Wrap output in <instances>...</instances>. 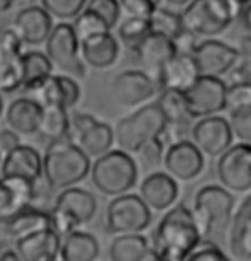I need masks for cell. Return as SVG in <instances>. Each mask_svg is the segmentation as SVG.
<instances>
[{
  "label": "cell",
  "mask_w": 251,
  "mask_h": 261,
  "mask_svg": "<svg viewBox=\"0 0 251 261\" xmlns=\"http://www.w3.org/2000/svg\"><path fill=\"white\" fill-rule=\"evenodd\" d=\"M200 241L202 234L193 212L185 203H178L167 210L157 224L152 251L157 261H183Z\"/></svg>",
  "instance_id": "obj_1"
},
{
  "label": "cell",
  "mask_w": 251,
  "mask_h": 261,
  "mask_svg": "<svg viewBox=\"0 0 251 261\" xmlns=\"http://www.w3.org/2000/svg\"><path fill=\"white\" fill-rule=\"evenodd\" d=\"M53 208L73 217L82 225L94 219L97 210V200L91 191L77 188V186H68V188H63L60 195L55 198Z\"/></svg>",
  "instance_id": "obj_22"
},
{
  "label": "cell",
  "mask_w": 251,
  "mask_h": 261,
  "mask_svg": "<svg viewBox=\"0 0 251 261\" xmlns=\"http://www.w3.org/2000/svg\"><path fill=\"white\" fill-rule=\"evenodd\" d=\"M228 121L234 137H238L241 142L251 144V105L231 110Z\"/></svg>",
  "instance_id": "obj_38"
},
{
  "label": "cell",
  "mask_w": 251,
  "mask_h": 261,
  "mask_svg": "<svg viewBox=\"0 0 251 261\" xmlns=\"http://www.w3.org/2000/svg\"><path fill=\"white\" fill-rule=\"evenodd\" d=\"M150 246L140 232L118 234L110 244V259L113 261H147Z\"/></svg>",
  "instance_id": "obj_30"
},
{
  "label": "cell",
  "mask_w": 251,
  "mask_h": 261,
  "mask_svg": "<svg viewBox=\"0 0 251 261\" xmlns=\"http://www.w3.org/2000/svg\"><path fill=\"white\" fill-rule=\"evenodd\" d=\"M193 142L204 154L210 157H219L225 149L233 145V130L229 121L224 116L212 115L198 118L191 126Z\"/></svg>",
  "instance_id": "obj_14"
},
{
  "label": "cell",
  "mask_w": 251,
  "mask_h": 261,
  "mask_svg": "<svg viewBox=\"0 0 251 261\" xmlns=\"http://www.w3.org/2000/svg\"><path fill=\"white\" fill-rule=\"evenodd\" d=\"M164 152H166V144L159 135V137H154V139H150L147 144L142 145L137 154L140 155L142 164H144L145 167H157L162 162Z\"/></svg>",
  "instance_id": "obj_42"
},
{
  "label": "cell",
  "mask_w": 251,
  "mask_h": 261,
  "mask_svg": "<svg viewBox=\"0 0 251 261\" xmlns=\"http://www.w3.org/2000/svg\"><path fill=\"white\" fill-rule=\"evenodd\" d=\"M46 55L63 73L70 77L82 79L86 75V63L81 57V41H79L72 24L58 22L52 28L46 38Z\"/></svg>",
  "instance_id": "obj_8"
},
{
  "label": "cell",
  "mask_w": 251,
  "mask_h": 261,
  "mask_svg": "<svg viewBox=\"0 0 251 261\" xmlns=\"http://www.w3.org/2000/svg\"><path fill=\"white\" fill-rule=\"evenodd\" d=\"M53 28V17L41 6H28L17 12L12 29L21 38L22 45H41Z\"/></svg>",
  "instance_id": "obj_19"
},
{
  "label": "cell",
  "mask_w": 251,
  "mask_h": 261,
  "mask_svg": "<svg viewBox=\"0 0 251 261\" xmlns=\"http://www.w3.org/2000/svg\"><path fill=\"white\" fill-rule=\"evenodd\" d=\"M243 24H244V28L251 33V2L243 9Z\"/></svg>",
  "instance_id": "obj_48"
},
{
  "label": "cell",
  "mask_w": 251,
  "mask_h": 261,
  "mask_svg": "<svg viewBox=\"0 0 251 261\" xmlns=\"http://www.w3.org/2000/svg\"><path fill=\"white\" fill-rule=\"evenodd\" d=\"M193 58L202 75L222 77L231 72L239 60V53L234 46H229L219 39L200 41L193 50Z\"/></svg>",
  "instance_id": "obj_15"
},
{
  "label": "cell",
  "mask_w": 251,
  "mask_h": 261,
  "mask_svg": "<svg viewBox=\"0 0 251 261\" xmlns=\"http://www.w3.org/2000/svg\"><path fill=\"white\" fill-rule=\"evenodd\" d=\"M91 157L68 137L52 140L43 154V178L52 190H63L89 176Z\"/></svg>",
  "instance_id": "obj_2"
},
{
  "label": "cell",
  "mask_w": 251,
  "mask_h": 261,
  "mask_svg": "<svg viewBox=\"0 0 251 261\" xmlns=\"http://www.w3.org/2000/svg\"><path fill=\"white\" fill-rule=\"evenodd\" d=\"M186 259L188 261H228V256L224 254V251L220 249L217 244L200 241Z\"/></svg>",
  "instance_id": "obj_43"
},
{
  "label": "cell",
  "mask_w": 251,
  "mask_h": 261,
  "mask_svg": "<svg viewBox=\"0 0 251 261\" xmlns=\"http://www.w3.org/2000/svg\"><path fill=\"white\" fill-rule=\"evenodd\" d=\"M231 81L233 82H249L251 84V58H241L231 68Z\"/></svg>",
  "instance_id": "obj_45"
},
{
  "label": "cell",
  "mask_w": 251,
  "mask_h": 261,
  "mask_svg": "<svg viewBox=\"0 0 251 261\" xmlns=\"http://www.w3.org/2000/svg\"><path fill=\"white\" fill-rule=\"evenodd\" d=\"M19 134L14 132L12 128H7V130L0 132V150L9 152L11 149H14L16 145H19Z\"/></svg>",
  "instance_id": "obj_46"
},
{
  "label": "cell",
  "mask_w": 251,
  "mask_h": 261,
  "mask_svg": "<svg viewBox=\"0 0 251 261\" xmlns=\"http://www.w3.org/2000/svg\"><path fill=\"white\" fill-rule=\"evenodd\" d=\"M231 2H233V6H234L236 11H241V9H244L246 6H248L251 0H231Z\"/></svg>",
  "instance_id": "obj_51"
},
{
  "label": "cell",
  "mask_w": 251,
  "mask_h": 261,
  "mask_svg": "<svg viewBox=\"0 0 251 261\" xmlns=\"http://www.w3.org/2000/svg\"><path fill=\"white\" fill-rule=\"evenodd\" d=\"M149 33H152L149 17L129 16V19H125L118 28V38L121 45L130 51H135Z\"/></svg>",
  "instance_id": "obj_33"
},
{
  "label": "cell",
  "mask_w": 251,
  "mask_h": 261,
  "mask_svg": "<svg viewBox=\"0 0 251 261\" xmlns=\"http://www.w3.org/2000/svg\"><path fill=\"white\" fill-rule=\"evenodd\" d=\"M225 91L228 84L220 77L200 75L188 89L183 91L185 108L191 120L225 111Z\"/></svg>",
  "instance_id": "obj_9"
},
{
  "label": "cell",
  "mask_w": 251,
  "mask_h": 261,
  "mask_svg": "<svg viewBox=\"0 0 251 261\" xmlns=\"http://www.w3.org/2000/svg\"><path fill=\"white\" fill-rule=\"evenodd\" d=\"M86 7L99 14L110 29L116 26L121 14V6L118 0H87Z\"/></svg>",
  "instance_id": "obj_39"
},
{
  "label": "cell",
  "mask_w": 251,
  "mask_h": 261,
  "mask_svg": "<svg viewBox=\"0 0 251 261\" xmlns=\"http://www.w3.org/2000/svg\"><path fill=\"white\" fill-rule=\"evenodd\" d=\"M152 214L140 195H116L106 208V229L111 234L142 232L150 225Z\"/></svg>",
  "instance_id": "obj_7"
},
{
  "label": "cell",
  "mask_w": 251,
  "mask_h": 261,
  "mask_svg": "<svg viewBox=\"0 0 251 261\" xmlns=\"http://www.w3.org/2000/svg\"><path fill=\"white\" fill-rule=\"evenodd\" d=\"M164 166L174 179L193 181L202 174L205 166L204 152L188 139H180L164 152Z\"/></svg>",
  "instance_id": "obj_13"
},
{
  "label": "cell",
  "mask_w": 251,
  "mask_h": 261,
  "mask_svg": "<svg viewBox=\"0 0 251 261\" xmlns=\"http://www.w3.org/2000/svg\"><path fill=\"white\" fill-rule=\"evenodd\" d=\"M0 171L6 178L16 176L38 183L43 178V155L31 145L19 144L6 152L0 162Z\"/></svg>",
  "instance_id": "obj_18"
},
{
  "label": "cell",
  "mask_w": 251,
  "mask_h": 261,
  "mask_svg": "<svg viewBox=\"0 0 251 261\" xmlns=\"http://www.w3.org/2000/svg\"><path fill=\"white\" fill-rule=\"evenodd\" d=\"M120 55L116 38L111 31L92 34L81 39V57L84 63L91 65L92 68H108L116 62Z\"/></svg>",
  "instance_id": "obj_24"
},
{
  "label": "cell",
  "mask_w": 251,
  "mask_h": 261,
  "mask_svg": "<svg viewBox=\"0 0 251 261\" xmlns=\"http://www.w3.org/2000/svg\"><path fill=\"white\" fill-rule=\"evenodd\" d=\"M68 139L73 140L89 157H99L115 144L113 128L105 121L96 120L89 113L70 115Z\"/></svg>",
  "instance_id": "obj_10"
},
{
  "label": "cell",
  "mask_w": 251,
  "mask_h": 261,
  "mask_svg": "<svg viewBox=\"0 0 251 261\" xmlns=\"http://www.w3.org/2000/svg\"><path fill=\"white\" fill-rule=\"evenodd\" d=\"M217 176L224 188L234 193L251 191V144L231 145L219 155Z\"/></svg>",
  "instance_id": "obj_11"
},
{
  "label": "cell",
  "mask_w": 251,
  "mask_h": 261,
  "mask_svg": "<svg viewBox=\"0 0 251 261\" xmlns=\"http://www.w3.org/2000/svg\"><path fill=\"white\" fill-rule=\"evenodd\" d=\"M86 4L87 0H41V7L57 19H73Z\"/></svg>",
  "instance_id": "obj_37"
},
{
  "label": "cell",
  "mask_w": 251,
  "mask_h": 261,
  "mask_svg": "<svg viewBox=\"0 0 251 261\" xmlns=\"http://www.w3.org/2000/svg\"><path fill=\"white\" fill-rule=\"evenodd\" d=\"M52 224V217L50 212L38 208L33 203H29L26 206L11 212L0 217V230L9 238H21L29 232H34L38 229H45L50 227Z\"/></svg>",
  "instance_id": "obj_21"
},
{
  "label": "cell",
  "mask_w": 251,
  "mask_h": 261,
  "mask_svg": "<svg viewBox=\"0 0 251 261\" xmlns=\"http://www.w3.org/2000/svg\"><path fill=\"white\" fill-rule=\"evenodd\" d=\"M157 92L156 79L145 70H125L113 79L111 96L116 105L123 108H134L152 99Z\"/></svg>",
  "instance_id": "obj_12"
},
{
  "label": "cell",
  "mask_w": 251,
  "mask_h": 261,
  "mask_svg": "<svg viewBox=\"0 0 251 261\" xmlns=\"http://www.w3.org/2000/svg\"><path fill=\"white\" fill-rule=\"evenodd\" d=\"M239 48H236L239 53V58H251V34H246L239 39Z\"/></svg>",
  "instance_id": "obj_47"
},
{
  "label": "cell",
  "mask_w": 251,
  "mask_h": 261,
  "mask_svg": "<svg viewBox=\"0 0 251 261\" xmlns=\"http://www.w3.org/2000/svg\"><path fill=\"white\" fill-rule=\"evenodd\" d=\"M43 105L62 106L70 110L81 99V86L70 75H52L39 87Z\"/></svg>",
  "instance_id": "obj_27"
},
{
  "label": "cell",
  "mask_w": 251,
  "mask_h": 261,
  "mask_svg": "<svg viewBox=\"0 0 251 261\" xmlns=\"http://www.w3.org/2000/svg\"><path fill=\"white\" fill-rule=\"evenodd\" d=\"M229 251L236 259H251V193L229 224Z\"/></svg>",
  "instance_id": "obj_25"
},
{
  "label": "cell",
  "mask_w": 251,
  "mask_h": 261,
  "mask_svg": "<svg viewBox=\"0 0 251 261\" xmlns=\"http://www.w3.org/2000/svg\"><path fill=\"white\" fill-rule=\"evenodd\" d=\"M233 210L234 196L224 186L207 185L196 191L191 212L202 238L222 236L229 229Z\"/></svg>",
  "instance_id": "obj_4"
},
{
  "label": "cell",
  "mask_w": 251,
  "mask_h": 261,
  "mask_svg": "<svg viewBox=\"0 0 251 261\" xmlns=\"http://www.w3.org/2000/svg\"><path fill=\"white\" fill-rule=\"evenodd\" d=\"M89 174L97 191L108 196H116L134 188L139 178V169L129 152L110 149L103 155L96 157V161L91 164Z\"/></svg>",
  "instance_id": "obj_3"
},
{
  "label": "cell",
  "mask_w": 251,
  "mask_h": 261,
  "mask_svg": "<svg viewBox=\"0 0 251 261\" xmlns=\"http://www.w3.org/2000/svg\"><path fill=\"white\" fill-rule=\"evenodd\" d=\"M149 21H150L152 33L164 34V36L171 39H176L181 34V31H183L180 14H176L164 7H157L156 11L150 14Z\"/></svg>",
  "instance_id": "obj_34"
},
{
  "label": "cell",
  "mask_w": 251,
  "mask_h": 261,
  "mask_svg": "<svg viewBox=\"0 0 251 261\" xmlns=\"http://www.w3.org/2000/svg\"><path fill=\"white\" fill-rule=\"evenodd\" d=\"M180 195L178 183L169 172H150L140 183V198L150 210H167Z\"/></svg>",
  "instance_id": "obj_20"
},
{
  "label": "cell",
  "mask_w": 251,
  "mask_h": 261,
  "mask_svg": "<svg viewBox=\"0 0 251 261\" xmlns=\"http://www.w3.org/2000/svg\"><path fill=\"white\" fill-rule=\"evenodd\" d=\"M251 105V84L233 82L225 91V110H236Z\"/></svg>",
  "instance_id": "obj_40"
},
{
  "label": "cell",
  "mask_w": 251,
  "mask_h": 261,
  "mask_svg": "<svg viewBox=\"0 0 251 261\" xmlns=\"http://www.w3.org/2000/svg\"><path fill=\"white\" fill-rule=\"evenodd\" d=\"M43 115V105L31 97H19L12 101L6 113L7 125L19 135H33L38 132Z\"/></svg>",
  "instance_id": "obj_26"
},
{
  "label": "cell",
  "mask_w": 251,
  "mask_h": 261,
  "mask_svg": "<svg viewBox=\"0 0 251 261\" xmlns=\"http://www.w3.org/2000/svg\"><path fill=\"white\" fill-rule=\"evenodd\" d=\"M22 55V53H21ZM22 87L21 57L0 60V94H12Z\"/></svg>",
  "instance_id": "obj_36"
},
{
  "label": "cell",
  "mask_w": 251,
  "mask_h": 261,
  "mask_svg": "<svg viewBox=\"0 0 251 261\" xmlns=\"http://www.w3.org/2000/svg\"><path fill=\"white\" fill-rule=\"evenodd\" d=\"M0 259L6 261V259H11V261H17L19 259V254L16 253V249H7L0 254Z\"/></svg>",
  "instance_id": "obj_49"
},
{
  "label": "cell",
  "mask_w": 251,
  "mask_h": 261,
  "mask_svg": "<svg viewBox=\"0 0 251 261\" xmlns=\"http://www.w3.org/2000/svg\"><path fill=\"white\" fill-rule=\"evenodd\" d=\"M121 9L129 16L150 17V14L161 6V0H118Z\"/></svg>",
  "instance_id": "obj_44"
},
{
  "label": "cell",
  "mask_w": 251,
  "mask_h": 261,
  "mask_svg": "<svg viewBox=\"0 0 251 261\" xmlns=\"http://www.w3.org/2000/svg\"><path fill=\"white\" fill-rule=\"evenodd\" d=\"M134 53L145 67V72L154 75L167 60H171L178 53V46H176L174 39L167 38L164 34L149 33Z\"/></svg>",
  "instance_id": "obj_23"
},
{
  "label": "cell",
  "mask_w": 251,
  "mask_h": 261,
  "mask_svg": "<svg viewBox=\"0 0 251 261\" xmlns=\"http://www.w3.org/2000/svg\"><path fill=\"white\" fill-rule=\"evenodd\" d=\"M236 9L231 0H190L180 14L185 31L198 38H214L231 26Z\"/></svg>",
  "instance_id": "obj_6"
},
{
  "label": "cell",
  "mask_w": 251,
  "mask_h": 261,
  "mask_svg": "<svg viewBox=\"0 0 251 261\" xmlns=\"http://www.w3.org/2000/svg\"><path fill=\"white\" fill-rule=\"evenodd\" d=\"M4 113V99H2V94H0V116H2Z\"/></svg>",
  "instance_id": "obj_53"
},
{
  "label": "cell",
  "mask_w": 251,
  "mask_h": 261,
  "mask_svg": "<svg viewBox=\"0 0 251 261\" xmlns=\"http://www.w3.org/2000/svg\"><path fill=\"white\" fill-rule=\"evenodd\" d=\"M22 41L17 33L11 28H0V60L21 57Z\"/></svg>",
  "instance_id": "obj_41"
},
{
  "label": "cell",
  "mask_w": 251,
  "mask_h": 261,
  "mask_svg": "<svg viewBox=\"0 0 251 261\" xmlns=\"http://www.w3.org/2000/svg\"><path fill=\"white\" fill-rule=\"evenodd\" d=\"M72 28L77 34L79 41L87 36H92V34L111 31V29L108 28V24L105 22V19H103L99 14H96L94 11H91V9H87V7H84L82 11L73 17Z\"/></svg>",
  "instance_id": "obj_35"
},
{
  "label": "cell",
  "mask_w": 251,
  "mask_h": 261,
  "mask_svg": "<svg viewBox=\"0 0 251 261\" xmlns=\"http://www.w3.org/2000/svg\"><path fill=\"white\" fill-rule=\"evenodd\" d=\"M166 128V118L157 102L145 105L132 115L121 118L113 128L115 142L121 150L137 154L150 139L159 137Z\"/></svg>",
  "instance_id": "obj_5"
},
{
  "label": "cell",
  "mask_w": 251,
  "mask_h": 261,
  "mask_svg": "<svg viewBox=\"0 0 251 261\" xmlns=\"http://www.w3.org/2000/svg\"><path fill=\"white\" fill-rule=\"evenodd\" d=\"M14 4H16V0H0V14L7 12L9 9H12Z\"/></svg>",
  "instance_id": "obj_50"
},
{
  "label": "cell",
  "mask_w": 251,
  "mask_h": 261,
  "mask_svg": "<svg viewBox=\"0 0 251 261\" xmlns=\"http://www.w3.org/2000/svg\"><path fill=\"white\" fill-rule=\"evenodd\" d=\"M36 196V183L16 176L0 178V217L33 203Z\"/></svg>",
  "instance_id": "obj_28"
},
{
  "label": "cell",
  "mask_w": 251,
  "mask_h": 261,
  "mask_svg": "<svg viewBox=\"0 0 251 261\" xmlns=\"http://www.w3.org/2000/svg\"><path fill=\"white\" fill-rule=\"evenodd\" d=\"M0 162H2V154H0Z\"/></svg>",
  "instance_id": "obj_54"
},
{
  "label": "cell",
  "mask_w": 251,
  "mask_h": 261,
  "mask_svg": "<svg viewBox=\"0 0 251 261\" xmlns=\"http://www.w3.org/2000/svg\"><path fill=\"white\" fill-rule=\"evenodd\" d=\"M202 75L191 53L178 51L176 55L167 60L154 75L159 92L162 89H180L185 91Z\"/></svg>",
  "instance_id": "obj_16"
},
{
  "label": "cell",
  "mask_w": 251,
  "mask_h": 261,
  "mask_svg": "<svg viewBox=\"0 0 251 261\" xmlns=\"http://www.w3.org/2000/svg\"><path fill=\"white\" fill-rule=\"evenodd\" d=\"M62 238L52 227L38 229L16 239V253L22 261H55Z\"/></svg>",
  "instance_id": "obj_17"
},
{
  "label": "cell",
  "mask_w": 251,
  "mask_h": 261,
  "mask_svg": "<svg viewBox=\"0 0 251 261\" xmlns=\"http://www.w3.org/2000/svg\"><path fill=\"white\" fill-rule=\"evenodd\" d=\"M70 128V115L67 108L53 106V105H43V115L41 121L38 126V134L45 140H58L68 135Z\"/></svg>",
  "instance_id": "obj_32"
},
{
  "label": "cell",
  "mask_w": 251,
  "mask_h": 261,
  "mask_svg": "<svg viewBox=\"0 0 251 261\" xmlns=\"http://www.w3.org/2000/svg\"><path fill=\"white\" fill-rule=\"evenodd\" d=\"M22 62V87L26 91H39L48 77L53 73V63L46 53L28 51L21 55Z\"/></svg>",
  "instance_id": "obj_31"
},
{
  "label": "cell",
  "mask_w": 251,
  "mask_h": 261,
  "mask_svg": "<svg viewBox=\"0 0 251 261\" xmlns=\"http://www.w3.org/2000/svg\"><path fill=\"white\" fill-rule=\"evenodd\" d=\"M99 256V243L92 234L73 230L65 236L60 246L58 258L62 261H94Z\"/></svg>",
  "instance_id": "obj_29"
},
{
  "label": "cell",
  "mask_w": 251,
  "mask_h": 261,
  "mask_svg": "<svg viewBox=\"0 0 251 261\" xmlns=\"http://www.w3.org/2000/svg\"><path fill=\"white\" fill-rule=\"evenodd\" d=\"M164 2L169 4V6H186L190 0H164Z\"/></svg>",
  "instance_id": "obj_52"
}]
</instances>
